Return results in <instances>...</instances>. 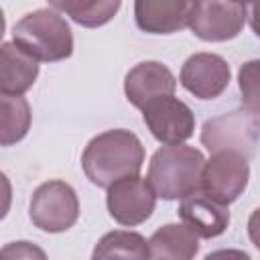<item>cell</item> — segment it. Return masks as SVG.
<instances>
[{
	"label": "cell",
	"mask_w": 260,
	"mask_h": 260,
	"mask_svg": "<svg viewBox=\"0 0 260 260\" xmlns=\"http://www.w3.org/2000/svg\"><path fill=\"white\" fill-rule=\"evenodd\" d=\"M144 162V146L140 138L124 128L106 130L93 136L81 154L85 177L98 187H112L114 183L136 177Z\"/></svg>",
	"instance_id": "cell-1"
},
{
	"label": "cell",
	"mask_w": 260,
	"mask_h": 260,
	"mask_svg": "<svg viewBox=\"0 0 260 260\" xmlns=\"http://www.w3.org/2000/svg\"><path fill=\"white\" fill-rule=\"evenodd\" d=\"M205 156L189 144L160 146L148 162V183L156 197L175 201L201 191Z\"/></svg>",
	"instance_id": "cell-2"
},
{
	"label": "cell",
	"mask_w": 260,
	"mask_h": 260,
	"mask_svg": "<svg viewBox=\"0 0 260 260\" xmlns=\"http://www.w3.org/2000/svg\"><path fill=\"white\" fill-rule=\"evenodd\" d=\"M12 43L45 63L63 61L73 53V32L61 12L51 6L24 14L12 28Z\"/></svg>",
	"instance_id": "cell-3"
},
{
	"label": "cell",
	"mask_w": 260,
	"mask_h": 260,
	"mask_svg": "<svg viewBox=\"0 0 260 260\" xmlns=\"http://www.w3.org/2000/svg\"><path fill=\"white\" fill-rule=\"evenodd\" d=\"M260 140V116L248 110L225 112L203 124L201 144L209 152H238L242 156H252Z\"/></svg>",
	"instance_id": "cell-4"
},
{
	"label": "cell",
	"mask_w": 260,
	"mask_h": 260,
	"mask_svg": "<svg viewBox=\"0 0 260 260\" xmlns=\"http://www.w3.org/2000/svg\"><path fill=\"white\" fill-rule=\"evenodd\" d=\"M28 215L35 228L47 234H61L79 217V199L75 189L65 181H47L30 197Z\"/></svg>",
	"instance_id": "cell-5"
},
{
	"label": "cell",
	"mask_w": 260,
	"mask_h": 260,
	"mask_svg": "<svg viewBox=\"0 0 260 260\" xmlns=\"http://www.w3.org/2000/svg\"><path fill=\"white\" fill-rule=\"evenodd\" d=\"M248 18V4L197 0L191 8L189 28L193 35L207 43H223L236 39Z\"/></svg>",
	"instance_id": "cell-6"
},
{
	"label": "cell",
	"mask_w": 260,
	"mask_h": 260,
	"mask_svg": "<svg viewBox=\"0 0 260 260\" xmlns=\"http://www.w3.org/2000/svg\"><path fill=\"white\" fill-rule=\"evenodd\" d=\"M248 179L250 165L246 156L230 150L213 152L203 167L201 191L211 199L230 205L244 193V189L248 187Z\"/></svg>",
	"instance_id": "cell-7"
},
{
	"label": "cell",
	"mask_w": 260,
	"mask_h": 260,
	"mask_svg": "<svg viewBox=\"0 0 260 260\" xmlns=\"http://www.w3.org/2000/svg\"><path fill=\"white\" fill-rule=\"evenodd\" d=\"M142 118L150 134L165 146H177L195 132V114L179 98L167 95L154 100L142 110Z\"/></svg>",
	"instance_id": "cell-8"
},
{
	"label": "cell",
	"mask_w": 260,
	"mask_h": 260,
	"mask_svg": "<svg viewBox=\"0 0 260 260\" xmlns=\"http://www.w3.org/2000/svg\"><path fill=\"white\" fill-rule=\"evenodd\" d=\"M106 205L114 221L132 228L144 223L152 215L156 207V193L150 187L148 179H142L140 175L126 177L108 187Z\"/></svg>",
	"instance_id": "cell-9"
},
{
	"label": "cell",
	"mask_w": 260,
	"mask_h": 260,
	"mask_svg": "<svg viewBox=\"0 0 260 260\" xmlns=\"http://www.w3.org/2000/svg\"><path fill=\"white\" fill-rule=\"evenodd\" d=\"M230 65L215 53H195L181 67V85L199 100H215L230 85Z\"/></svg>",
	"instance_id": "cell-10"
},
{
	"label": "cell",
	"mask_w": 260,
	"mask_h": 260,
	"mask_svg": "<svg viewBox=\"0 0 260 260\" xmlns=\"http://www.w3.org/2000/svg\"><path fill=\"white\" fill-rule=\"evenodd\" d=\"M175 89L177 79L160 61H142L134 65L124 79V93L128 102L138 110H144L154 100L173 95Z\"/></svg>",
	"instance_id": "cell-11"
},
{
	"label": "cell",
	"mask_w": 260,
	"mask_h": 260,
	"mask_svg": "<svg viewBox=\"0 0 260 260\" xmlns=\"http://www.w3.org/2000/svg\"><path fill=\"white\" fill-rule=\"evenodd\" d=\"M193 2L185 0H136L134 18L140 30L150 35H171L191 20Z\"/></svg>",
	"instance_id": "cell-12"
},
{
	"label": "cell",
	"mask_w": 260,
	"mask_h": 260,
	"mask_svg": "<svg viewBox=\"0 0 260 260\" xmlns=\"http://www.w3.org/2000/svg\"><path fill=\"white\" fill-rule=\"evenodd\" d=\"M179 217L199 238H217L230 225L228 205L211 199L203 191H197V193L181 199Z\"/></svg>",
	"instance_id": "cell-13"
},
{
	"label": "cell",
	"mask_w": 260,
	"mask_h": 260,
	"mask_svg": "<svg viewBox=\"0 0 260 260\" xmlns=\"http://www.w3.org/2000/svg\"><path fill=\"white\" fill-rule=\"evenodd\" d=\"M39 75V61L26 55L14 43L0 47V91L2 95H22L32 87Z\"/></svg>",
	"instance_id": "cell-14"
},
{
	"label": "cell",
	"mask_w": 260,
	"mask_h": 260,
	"mask_svg": "<svg viewBox=\"0 0 260 260\" xmlns=\"http://www.w3.org/2000/svg\"><path fill=\"white\" fill-rule=\"evenodd\" d=\"M152 260H193L199 236L185 223H165L148 240Z\"/></svg>",
	"instance_id": "cell-15"
},
{
	"label": "cell",
	"mask_w": 260,
	"mask_h": 260,
	"mask_svg": "<svg viewBox=\"0 0 260 260\" xmlns=\"http://www.w3.org/2000/svg\"><path fill=\"white\" fill-rule=\"evenodd\" d=\"M91 260H150V246L138 232L114 230L100 238Z\"/></svg>",
	"instance_id": "cell-16"
},
{
	"label": "cell",
	"mask_w": 260,
	"mask_h": 260,
	"mask_svg": "<svg viewBox=\"0 0 260 260\" xmlns=\"http://www.w3.org/2000/svg\"><path fill=\"white\" fill-rule=\"evenodd\" d=\"M49 6L65 12L81 26L98 28L110 22L122 4L120 0H51Z\"/></svg>",
	"instance_id": "cell-17"
},
{
	"label": "cell",
	"mask_w": 260,
	"mask_h": 260,
	"mask_svg": "<svg viewBox=\"0 0 260 260\" xmlns=\"http://www.w3.org/2000/svg\"><path fill=\"white\" fill-rule=\"evenodd\" d=\"M0 144L10 146L20 142L30 128V106L22 95H2L0 98Z\"/></svg>",
	"instance_id": "cell-18"
},
{
	"label": "cell",
	"mask_w": 260,
	"mask_h": 260,
	"mask_svg": "<svg viewBox=\"0 0 260 260\" xmlns=\"http://www.w3.org/2000/svg\"><path fill=\"white\" fill-rule=\"evenodd\" d=\"M242 104L248 112L260 116V59L246 61L238 71Z\"/></svg>",
	"instance_id": "cell-19"
},
{
	"label": "cell",
	"mask_w": 260,
	"mask_h": 260,
	"mask_svg": "<svg viewBox=\"0 0 260 260\" xmlns=\"http://www.w3.org/2000/svg\"><path fill=\"white\" fill-rule=\"evenodd\" d=\"M0 260H49V258H47L45 250L39 248L37 244L18 240V242H10V244L2 246Z\"/></svg>",
	"instance_id": "cell-20"
},
{
	"label": "cell",
	"mask_w": 260,
	"mask_h": 260,
	"mask_svg": "<svg viewBox=\"0 0 260 260\" xmlns=\"http://www.w3.org/2000/svg\"><path fill=\"white\" fill-rule=\"evenodd\" d=\"M203 260H252V258L244 250H238V248H221V250L209 252Z\"/></svg>",
	"instance_id": "cell-21"
},
{
	"label": "cell",
	"mask_w": 260,
	"mask_h": 260,
	"mask_svg": "<svg viewBox=\"0 0 260 260\" xmlns=\"http://www.w3.org/2000/svg\"><path fill=\"white\" fill-rule=\"evenodd\" d=\"M248 236L252 240V244L258 248L260 252V207L252 211V215L248 217Z\"/></svg>",
	"instance_id": "cell-22"
},
{
	"label": "cell",
	"mask_w": 260,
	"mask_h": 260,
	"mask_svg": "<svg viewBox=\"0 0 260 260\" xmlns=\"http://www.w3.org/2000/svg\"><path fill=\"white\" fill-rule=\"evenodd\" d=\"M248 12H250V26L254 30V35L260 39V2H254L248 6Z\"/></svg>",
	"instance_id": "cell-23"
}]
</instances>
